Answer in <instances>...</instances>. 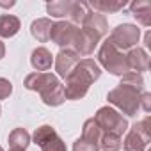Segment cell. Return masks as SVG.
<instances>
[{"mask_svg":"<svg viewBox=\"0 0 151 151\" xmlns=\"http://www.w3.org/2000/svg\"><path fill=\"white\" fill-rule=\"evenodd\" d=\"M101 75L100 66L93 59H84L80 60L75 69L66 77V87H64V98L66 100H82L91 84L96 82Z\"/></svg>","mask_w":151,"mask_h":151,"instance_id":"cell-1","label":"cell"},{"mask_svg":"<svg viewBox=\"0 0 151 151\" xmlns=\"http://www.w3.org/2000/svg\"><path fill=\"white\" fill-rule=\"evenodd\" d=\"M23 86L29 91H36L39 93L41 100L45 105L48 107H59L64 103V86L59 82V78L52 73H30L27 75V78L23 82Z\"/></svg>","mask_w":151,"mask_h":151,"instance_id":"cell-2","label":"cell"},{"mask_svg":"<svg viewBox=\"0 0 151 151\" xmlns=\"http://www.w3.org/2000/svg\"><path fill=\"white\" fill-rule=\"evenodd\" d=\"M142 93H144V89L121 82L116 89H112L107 94V100H109V103L116 105L123 114L132 117V116H137V110L140 109V96H142Z\"/></svg>","mask_w":151,"mask_h":151,"instance_id":"cell-3","label":"cell"},{"mask_svg":"<svg viewBox=\"0 0 151 151\" xmlns=\"http://www.w3.org/2000/svg\"><path fill=\"white\" fill-rule=\"evenodd\" d=\"M98 60L112 75H119V77H123V75H126L130 71L128 62H126V55L121 50H117L109 39L100 46V50H98Z\"/></svg>","mask_w":151,"mask_h":151,"instance_id":"cell-4","label":"cell"},{"mask_svg":"<svg viewBox=\"0 0 151 151\" xmlns=\"http://www.w3.org/2000/svg\"><path fill=\"white\" fill-rule=\"evenodd\" d=\"M149 140H151V119L147 116L132 126V130L126 133V139L123 140V147L124 151H146Z\"/></svg>","mask_w":151,"mask_h":151,"instance_id":"cell-5","label":"cell"},{"mask_svg":"<svg viewBox=\"0 0 151 151\" xmlns=\"http://www.w3.org/2000/svg\"><path fill=\"white\" fill-rule=\"evenodd\" d=\"M94 121L101 128L103 133H114V135H123L128 130V121L114 109L110 107H101L94 114Z\"/></svg>","mask_w":151,"mask_h":151,"instance_id":"cell-6","label":"cell"},{"mask_svg":"<svg viewBox=\"0 0 151 151\" xmlns=\"http://www.w3.org/2000/svg\"><path fill=\"white\" fill-rule=\"evenodd\" d=\"M139 37H140V30L137 25H132V23H123V25H117L110 36H109V41L117 48V50H128L132 46H135L139 43Z\"/></svg>","mask_w":151,"mask_h":151,"instance_id":"cell-7","label":"cell"},{"mask_svg":"<svg viewBox=\"0 0 151 151\" xmlns=\"http://www.w3.org/2000/svg\"><path fill=\"white\" fill-rule=\"evenodd\" d=\"M32 139H34V142L41 147V151H66L64 140L57 135V132H55L50 124L39 126V128L34 132Z\"/></svg>","mask_w":151,"mask_h":151,"instance_id":"cell-8","label":"cell"},{"mask_svg":"<svg viewBox=\"0 0 151 151\" xmlns=\"http://www.w3.org/2000/svg\"><path fill=\"white\" fill-rule=\"evenodd\" d=\"M78 27L73 25L71 22H57L53 23L52 27V32H50V39L60 46L62 50L64 48H69L75 45V41H77V36H78Z\"/></svg>","mask_w":151,"mask_h":151,"instance_id":"cell-9","label":"cell"},{"mask_svg":"<svg viewBox=\"0 0 151 151\" xmlns=\"http://www.w3.org/2000/svg\"><path fill=\"white\" fill-rule=\"evenodd\" d=\"M78 62H80V57L77 52L71 50V48H64L55 55V71H57L59 77L66 78Z\"/></svg>","mask_w":151,"mask_h":151,"instance_id":"cell-10","label":"cell"},{"mask_svg":"<svg viewBox=\"0 0 151 151\" xmlns=\"http://www.w3.org/2000/svg\"><path fill=\"white\" fill-rule=\"evenodd\" d=\"M98 43H100V37L96 34H93V32H89L86 29H80L78 30V36H77V41H75V45H73V48H75V52L78 53V57L80 55L82 57H87V55H91L94 52V48H96Z\"/></svg>","mask_w":151,"mask_h":151,"instance_id":"cell-11","label":"cell"},{"mask_svg":"<svg viewBox=\"0 0 151 151\" xmlns=\"http://www.w3.org/2000/svg\"><path fill=\"white\" fill-rule=\"evenodd\" d=\"M82 29H86V30L96 34V36L101 39V37L109 32V23H107V18H105L103 14L87 9V14H86L84 22H82Z\"/></svg>","mask_w":151,"mask_h":151,"instance_id":"cell-12","label":"cell"},{"mask_svg":"<svg viewBox=\"0 0 151 151\" xmlns=\"http://www.w3.org/2000/svg\"><path fill=\"white\" fill-rule=\"evenodd\" d=\"M126 62H128V68L130 69H135V73H144L149 69V55L146 53L144 48H132L128 53H126Z\"/></svg>","mask_w":151,"mask_h":151,"instance_id":"cell-13","label":"cell"},{"mask_svg":"<svg viewBox=\"0 0 151 151\" xmlns=\"http://www.w3.org/2000/svg\"><path fill=\"white\" fill-rule=\"evenodd\" d=\"M30 64H32V68H34L37 73H46V71L52 68V64H53V55H52V52H50L48 48L39 46V48H36V50L32 52V55H30Z\"/></svg>","mask_w":151,"mask_h":151,"instance_id":"cell-14","label":"cell"},{"mask_svg":"<svg viewBox=\"0 0 151 151\" xmlns=\"http://www.w3.org/2000/svg\"><path fill=\"white\" fill-rule=\"evenodd\" d=\"M53 22L50 18H37L32 22L30 25V34L39 41V43H46L50 41V32H52Z\"/></svg>","mask_w":151,"mask_h":151,"instance_id":"cell-15","label":"cell"},{"mask_svg":"<svg viewBox=\"0 0 151 151\" xmlns=\"http://www.w3.org/2000/svg\"><path fill=\"white\" fill-rule=\"evenodd\" d=\"M130 7H132V14L135 16V20L140 25H144V27L151 25V2L139 0V2H133Z\"/></svg>","mask_w":151,"mask_h":151,"instance_id":"cell-16","label":"cell"},{"mask_svg":"<svg viewBox=\"0 0 151 151\" xmlns=\"http://www.w3.org/2000/svg\"><path fill=\"white\" fill-rule=\"evenodd\" d=\"M20 20L13 14H2L0 16V37H13L20 32Z\"/></svg>","mask_w":151,"mask_h":151,"instance_id":"cell-17","label":"cell"},{"mask_svg":"<svg viewBox=\"0 0 151 151\" xmlns=\"http://www.w3.org/2000/svg\"><path fill=\"white\" fill-rule=\"evenodd\" d=\"M29 144H30V135H29V132L25 128H14L9 133V146H11V149L25 151Z\"/></svg>","mask_w":151,"mask_h":151,"instance_id":"cell-18","label":"cell"},{"mask_svg":"<svg viewBox=\"0 0 151 151\" xmlns=\"http://www.w3.org/2000/svg\"><path fill=\"white\" fill-rule=\"evenodd\" d=\"M73 9V2L71 0H57V2H48L46 4V11L52 18H69Z\"/></svg>","mask_w":151,"mask_h":151,"instance_id":"cell-19","label":"cell"},{"mask_svg":"<svg viewBox=\"0 0 151 151\" xmlns=\"http://www.w3.org/2000/svg\"><path fill=\"white\" fill-rule=\"evenodd\" d=\"M101 135H103V132H101V128L98 126V123L94 121V117H91V119H87V121L84 123V128H82V139H84V140L93 142V144L98 146Z\"/></svg>","mask_w":151,"mask_h":151,"instance_id":"cell-20","label":"cell"},{"mask_svg":"<svg viewBox=\"0 0 151 151\" xmlns=\"http://www.w3.org/2000/svg\"><path fill=\"white\" fill-rule=\"evenodd\" d=\"M124 2H105V0H96V2H91L87 4V7L91 11H96L100 14H112V13H117L121 9H124Z\"/></svg>","mask_w":151,"mask_h":151,"instance_id":"cell-21","label":"cell"},{"mask_svg":"<svg viewBox=\"0 0 151 151\" xmlns=\"http://www.w3.org/2000/svg\"><path fill=\"white\" fill-rule=\"evenodd\" d=\"M98 147H101L103 151H119L123 147V140L119 135H114V133H103L101 139H100V144Z\"/></svg>","mask_w":151,"mask_h":151,"instance_id":"cell-22","label":"cell"},{"mask_svg":"<svg viewBox=\"0 0 151 151\" xmlns=\"http://www.w3.org/2000/svg\"><path fill=\"white\" fill-rule=\"evenodd\" d=\"M98 149L100 147L96 144L87 142L84 139H77V140H75V144H73V151H98Z\"/></svg>","mask_w":151,"mask_h":151,"instance_id":"cell-23","label":"cell"},{"mask_svg":"<svg viewBox=\"0 0 151 151\" xmlns=\"http://www.w3.org/2000/svg\"><path fill=\"white\" fill-rule=\"evenodd\" d=\"M13 93V84L7 78H0V100L9 98Z\"/></svg>","mask_w":151,"mask_h":151,"instance_id":"cell-24","label":"cell"},{"mask_svg":"<svg viewBox=\"0 0 151 151\" xmlns=\"http://www.w3.org/2000/svg\"><path fill=\"white\" fill-rule=\"evenodd\" d=\"M140 109L144 112L151 110V94L149 93H142V96H140Z\"/></svg>","mask_w":151,"mask_h":151,"instance_id":"cell-25","label":"cell"},{"mask_svg":"<svg viewBox=\"0 0 151 151\" xmlns=\"http://www.w3.org/2000/svg\"><path fill=\"white\" fill-rule=\"evenodd\" d=\"M4 55H6V46H4L2 41H0V59H4Z\"/></svg>","mask_w":151,"mask_h":151,"instance_id":"cell-26","label":"cell"},{"mask_svg":"<svg viewBox=\"0 0 151 151\" xmlns=\"http://www.w3.org/2000/svg\"><path fill=\"white\" fill-rule=\"evenodd\" d=\"M0 151H4V147H2V146H0Z\"/></svg>","mask_w":151,"mask_h":151,"instance_id":"cell-27","label":"cell"},{"mask_svg":"<svg viewBox=\"0 0 151 151\" xmlns=\"http://www.w3.org/2000/svg\"><path fill=\"white\" fill-rule=\"evenodd\" d=\"M9 151H16V149H9Z\"/></svg>","mask_w":151,"mask_h":151,"instance_id":"cell-28","label":"cell"},{"mask_svg":"<svg viewBox=\"0 0 151 151\" xmlns=\"http://www.w3.org/2000/svg\"><path fill=\"white\" fill-rule=\"evenodd\" d=\"M0 112H2V109H0Z\"/></svg>","mask_w":151,"mask_h":151,"instance_id":"cell-29","label":"cell"}]
</instances>
